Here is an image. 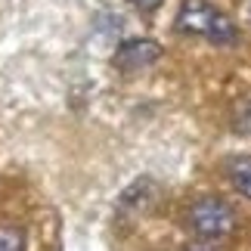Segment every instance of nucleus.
I'll use <instances>...</instances> for the list:
<instances>
[{
  "label": "nucleus",
  "instance_id": "obj_4",
  "mask_svg": "<svg viewBox=\"0 0 251 251\" xmlns=\"http://www.w3.org/2000/svg\"><path fill=\"white\" fill-rule=\"evenodd\" d=\"M155 196H158V186L149 177L130 183L118 199V217L121 220H140L152 205H155Z\"/></svg>",
  "mask_w": 251,
  "mask_h": 251
},
{
  "label": "nucleus",
  "instance_id": "obj_3",
  "mask_svg": "<svg viewBox=\"0 0 251 251\" xmlns=\"http://www.w3.org/2000/svg\"><path fill=\"white\" fill-rule=\"evenodd\" d=\"M161 59V47L152 41V37H130V41H121L118 50L112 53V65L124 75L143 72L149 65H155Z\"/></svg>",
  "mask_w": 251,
  "mask_h": 251
},
{
  "label": "nucleus",
  "instance_id": "obj_2",
  "mask_svg": "<svg viewBox=\"0 0 251 251\" xmlns=\"http://www.w3.org/2000/svg\"><path fill=\"white\" fill-rule=\"evenodd\" d=\"M186 224L196 236L208 239V242H217V239H226L233 233L239 220H236V211L229 201L217 199V196H201L186 211Z\"/></svg>",
  "mask_w": 251,
  "mask_h": 251
},
{
  "label": "nucleus",
  "instance_id": "obj_1",
  "mask_svg": "<svg viewBox=\"0 0 251 251\" xmlns=\"http://www.w3.org/2000/svg\"><path fill=\"white\" fill-rule=\"evenodd\" d=\"M177 28L186 34H199L211 44H233L239 31L229 22V16H224L214 3L208 0H183L177 9Z\"/></svg>",
  "mask_w": 251,
  "mask_h": 251
},
{
  "label": "nucleus",
  "instance_id": "obj_8",
  "mask_svg": "<svg viewBox=\"0 0 251 251\" xmlns=\"http://www.w3.org/2000/svg\"><path fill=\"white\" fill-rule=\"evenodd\" d=\"M130 3L137 6V9H146V13H149V9H158L161 6V0H130Z\"/></svg>",
  "mask_w": 251,
  "mask_h": 251
},
{
  "label": "nucleus",
  "instance_id": "obj_9",
  "mask_svg": "<svg viewBox=\"0 0 251 251\" xmlns=\"http://www.w3.org/2000/svg\"><path fill=\"white\" fill-rule=\"evenodd\" d=\"M183 251H214L211 245H205V242H192V245H186Z\"/></svg>",
  "mask_w": 251,
  "mask_h": 251
},
{
  "label": "nucleus",
  "instance_id": "obj_5",
  "mask_svg": "<svg viewBox=\"0 0 251 251\" xmlns=\"http://www.w3.org/2000/svg\"><path fill=\"white\" fill-rule=\"evenodd\" d=\"M226 174H229V183L236 186L239 196H245L251 201V155H242V158H233L226 165Z\"/></svg>",
  "mask_w": 251,
  "mask_h": 251
},
{
  "label": "nucleus",
  "instance_id": "obj_7",
  "mask_svg": "<svg viewBox=\"0 0 251 251\" xmlns=\"http://www.w3.org/2000/svg\"><path fill=\"white\" fill-rule=\"evenodd\" d=\"M233 130L236 133H251V102H239L233 112Z\"/></svg>",
  "mask_w": 251,
  "mask_h": 251
},
{
  "label": "nucleus",
  "instance_id": "obj_10",
  "mask_svg": "<svg viewBox=\"0 0 251 251\" xmlns=\"http://www.w3.org/2000/svg\"><path fill=\"white\" fill-rule=\"evenodd\" d=\"M248 16H251V3H248Z\"/></svg>",
  "mask_w": 251,
  "mask_h": 251
},
{
  "label": "nucleus",
  "instance_id": "obj_6",
  "mask_svg": "<svg viewBox=\"0 0 251 251\" xmlns=\"http://www.w3.org/2000/svg\"><path fill=\"white\" fill-rule=\"evenodd\" d=\"M0 251H25V233L16 226H0Z\"/></svg>",
  "mask_w": 251,
  "mask_h": 251
}]
</instances>
